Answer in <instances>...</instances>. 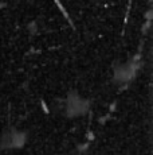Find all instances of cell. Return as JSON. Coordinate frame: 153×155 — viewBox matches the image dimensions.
Segmentation results:
<instances>
[{"mask_svg":"<svg viewBox=\"0 0 153 155\" xmlns=\"http://www.w3.org/2000/svg\"><path fill=\"white\" fill-rule=\"evenodd\" d=\"M90 103L87 99L79 96L78 93H70L62 103V109L67 117H79L89 111Z\"/></svg>","mask_w":153,"mask_h":155,"instance_id":"6da1fadb","label":"cell"},{"mask_svg":"<svg viewBox=\"0 0 153 155\" xmlns=\"http://www.w3.org/2000/svg\"><path fill=\"white\" fill-rule=\"evenodd\" d=\"M27 142V134L19 128L7 130L0 138V147L4 150H17Z\"/></svg>","mask_w":153,"mask_h":155,"instance_id":"7a4b0ae2","label":"cell"},{"mask_svg":"<svg viewBox=\"0 0 153 155\" xmlns=\"http://www.w3.org/2000/svg\"><path fill=\"white\" fill-rule=\"evenodd\" d=\"M134 74V64L129 62L125 65H120L116 70H114V78L118 82H126L133 77Z\"/></svg>","mask_w":153,"mask_h":155,"instance_id":"3957f363","label":"cell"}]
</instances>
